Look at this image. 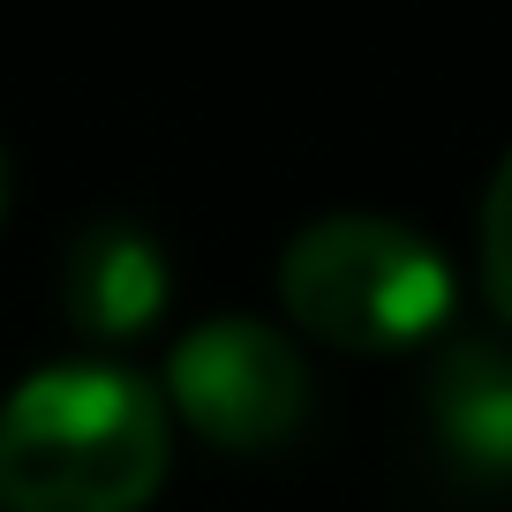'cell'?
<instances>
[{
    "instance_id": "cell-1",
    "label": "cell",
    "mask_w": 512,
    "mask_h": 512,
    "mask_svg": "<svg viewBox=\"0 0 512 512\" xmlns=\"http://www.w3.org/2000/svg\"><path fill=\"white\" fill-rule=\"evenodd\" d=\"M166 460L174 415L121 362H53L0 400V512H144Z\"/></svg>"
},
{
    "instance_id": "cell-2",
    "label": "cell",
    "mask_w": 512,
    "mask_h": 512,
    "mask_svg": "<svg viewBox=\"0 0 512 512\" xmlns=\"http://www.w3.org/2000/svg\"><path fill=\"white\" fill-rule=\"evenodd\" d=\"M279 302L339 354H407L452 317V264L415 226L339 211L287 241Z\"/></svg>"
},
{
    "instance_id": "cell-3",
    "label": "cell",
    "mask_w": 512,
    "mask_h": 512,
    "mask_svg": "<svg viewBox=\"0 0 512 512\" xmlns=\"http://www.w3.org/2000/svg\"><path fill=\"white\" fill-rule=\"evenodd\" d=\"M159 400L219 452H279L302 437L317 384L302 347L264 317H204L174 339Z\"/></svg>"
},
{
    "instance_id": "cell-4",
    "label": "cell",
    "mask_w": 512,
    "mask_h": 512,
    "mask_svg": "<svg viewBox=\"0 0 512 512\" xmlns=\"http://www.w3.org/2000/svg\"><path fill=\"white\" fill-rule=\"evenodd\" d=\"M422 422L437 467L460 490H512V347L452 339L422 377Z\"/></svg>"
},
{
    "instance_id": "cell-5",
    "label": "cell",
    "mask_w": 512,
    "mask_h": 512,
    "mask_svg": "<svg viewBox=\"0 0 512 512\" xmlns=\"http://www.w3.org/2000/svg\"><path fill=\"white\" fill-rule=\"evenodd\" d=\"M174 272H166V249L128 219H98L68 241L61 256V309L83 339H136L159 324Z\"/></svg>"
},
{
    "instance_id": "cell-6",
    "label": "cell",
    "mask_w": 512,
    "mask_h": 512,
    "mask_svg": "<svg viewBox=\"0 0 512 512\" xmlns=\"http://www.w3.org/2000/svg\"><path fill=\"white\" fill-rule=\"evenodd\" d=\"M482 279H490L497 317L512 324V151L497 159L490 189H482Z\"/></svg>"
},
{
    "instance_id": "cell-7",
    "label": "cell",
    "mask_w": 512,
    "mask_h": 512,
    "mask_svg": "<svg viewBox=\"0 0 512 512\" xmlns=\"http://www.w3.org/2000/svg\"><path fill=\"white\" fill-rule=\"evenodd\" d=\"M8 196H16V181H8V151H0V226H8Z\"/></svg>"
}]
</instances>
